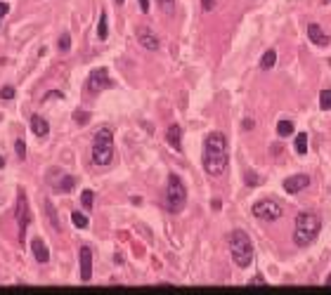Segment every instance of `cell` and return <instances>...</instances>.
Instances as JSON below:
<instances>
[{"instance_id": "6da1fadb", "label": "cell", "mask_w": 331, "mask_h": 295, "mask_svg": "<svg viewBox=\"0 0 331 295\" xmlns=\"http://www.w3.org/2000/svg\"><path fill=\"white\" fill-rule=\"evenodd\" d=\"M230 156H227V137L223 132H208L203 139V170L211 177H223L227 170Z\"/></svg>"}, {"instance_id": "7a4b0ae2", "label": "cell", "mask_w": 331, "mask_h": 295, "mask_svg": "<svg viewBox=\"0 0 331 295\" xmlns=\"http://www.w3.org/2000/svg\"><path fill=\"white\" fill-rule=\"evenodd\" d=\"M320 229H322V220L317 212L300 211L296 215V222H293V243L298 248H308L310 243L320 236Z\"/></svg>"}, {"instance_id": "3957f363", "label": "cell", "mask_w": 331, "mask_h": 295, "mask_svg": "<svg viewBox=\"0 0 331 295\" xmlns=\"http://www.w3.org/2000/svg\"><path fill=\"white\" fill-rule=\"evenodd\" d=\"M227 243H230V253H232V260H235L236 267H251L253 262V255H256V248H253V241H251V236L241 229H235V232H230L227 236Z\"/></svg>"}, {"instance_id": "277c9868", "label": "cell", "mask_w": 331, "mask_h": 295, "mask_svg": "<svg viewBox=\"0 0 331 295\" xmlns=\"http://www.w3.org/2000/svg\"><path fill=\"white\" fill-rule=\"evenodd\" d=\"M116 158L114 149V132L111 127H99L93 139V163L95 166H111Z\"/></svg>"}, {"instance_id": "5b68a950", "label": "cell", "mask_w": 331, "mask_h": 295, "mask_svg": "<svg viewBox=\"0 0 331 295\" xmlns=\"http://www.w3.org/2000/svg\"><path fill=\"white\" fill-rule=\"evenodd\" d=\"M187 206V187L180 179V175L171 172L168 175V187H166V208L168 212H182V208Z\"/></svg>"}, {"instance_id": "8992f818", "label": "cell", "mask_w": 331, "mask_h": 295, "mask_svg": "<svg viewBox=\"0 0 331 295\" xmlns=\"http://www.w3.org/2000/svg\"><path fill=\"white\" fill-rule=\"evenodd\" d=\"M251 212H253V217H258V220H263V222H275L284 215V208L275 199H260L253 203Z\"/></svg>"}, {"instance_id": "52a82bcc", "label": "cell", "mask_w": 331, "mask_h": 295, "mask_svg": "<svg viewBox=\"0 0 331 295\" xmlns=\"http://www.w3.org/2000/svg\"><path fill=\"white\" fill-rule=\"evenodd\" d=\"M17 222H19V241H24L26 236V227L31 222V208H29V199H26V191L19 189L17 191Z\"/></svg>"}, {"instance_id": "ba28073f", "label": "cell", "mask_w": 331, "mask_h": 295, "mask_svg": "<svg viewBox=\"0 0 331 295\" xmlns=\"http://www.w3.org/2000/svg\"><path fill=\"white\" fill-rule=\"evenodd\" d=\"M47 182H50V187L54 191H59V194H64V191H71L76 184V177L74 175H66L62 170H54L50 168L47 170Z\"/></svg>"}, {"instance_id": "9c48e42d", "label": "cell", "mask_w": 331, "mask_h": 295, "mask_svg": "<svg viewBox=\"0 0 331 295\" xmlns=\"http://www.w3.org/2000/svg\"><path fill=\"white\" fill-rule=\"evenodd\" d=\"M114 85V81L109 78V71L104 69V66H99V69H95L93 74L88 76V92H102V90H109Z\"/></svg>"}, {"instance_id": "30bf717a", "label": "cell", "mask_w": 331, "mask_h": 295, "mask_svg": "<svg viewBox=\"0 0 331 295\" xmlns=\"http://www.w3.org/2000/svg\"><path fill=\"white\" fill-rule=\"evenodd\" d=\"M282 187H284L286 194H300L305 187H310V175H305V172L291 175V177L284 179V184H282Z\"/></svg>"}, {"instance_id": "8fae6325", "label": "cell", "mask_w": 331, "mask_h": 295, "mask_svg": "<svg viewBox=\"0 0 331 295\" xmlns=\"http://www.w3.org/2000/svg\"><path fill=\"white\" fill-rule=\"evenodd\" d=\"M138 42L144 47V50H151V52H156V50L161 47L159 36L151 33V29H147V26H140L138 29Z\"/></svg>"}, {"instance_id": "7c38bea8", "label": "cell", "mask_w": 331, "mask_h": 295, "mask_svg": "<svg viewBox=\"0 0 331 295\" xmlns=\"http://www.w3.org/2000/svg\"><path fill=\"white\" fill-rule=\"evenodd\" d=\"M90 276H93V251L83 246L81 248V279L90 281Z\"/></svg>"}, {"instance_id": "4fadbf2b", "label": "cell", "mask_w": 331, "mask_h": 295, "mask_svg": "<svg viewBox=\"0 0 331 295\" xmlns=\"http://www.w3.org/2000/svg\"><path fill=\"white\" fill-rule=\"evenodd\" d=\"M308 38L315 42V45H320V47H327L331 42L329 36L320 29V24H308Z\"/></svg>"}, {"instance_id": "5bb4252c", "label": "cell", "mask_w": 331, "mask_h": 295, "mask_svg": "<svg viewBox=\"0 0 331 295\" xmlns=\"http://www.w3.org/2000/svg\"><path fill=\"white\" fill-rule=\"evenodd\" d=\"M166 142L171 144V149L182 151V127L178 126V123H173V126L168 127V132H166Z\"/></svg>"}, {"instance_id": "9a60e30c", "label": "cell", "mask_w": 331, "mask_h": 295, "mask_svg": "<svg viewBox=\"0 0 331 295\" xmlns=\"http://www.w3.org/2000/svg\"><path fill=\"white\" fill-rule=\"evenodd\" d=\"M31 251H33V257H36V262L45 264L50 260V253H47V246L43 243V239H33L31 241Z\"/></svg>"}, {"instance_id": "2e32d148", "label": "cell", "mask_w": 331, "mask_h": 295, "mask_svg": "<svg viewBox=\"0 0 331 295\" xmlns=\"http://www.w3.org/2000/svg\"><path fill=\"white\" fill-rule=\"evenodd\" d=\"M31 132L36 135V137H45L47 132H50V126H47V121H45L43 116H31Z\"/></svg>"}, {"instance_id": "e0dca14e", "label": "cell", "mask_w": 331, "mask_h": 295, "mask_svg": "<svg viewBox=\"0 0 331 295\" xmlns=\"http://www.w3.org/2000/svg\"><path fill=\"white\" fill-rule=\"evenodd\" d=\"M109 36V21H107V12L99 14V24H97V38L99 41H107Z\"/></svg>"}, {"instance_id": "ac0fdd59", "label": "cell", "mask_w": 331, "mask_h": 295, "mask_svg": "<svg viewBox=\"0 0 331 295\" xmlns=\"http://www.w3.org/2000/svg\"><path fill=\"white\" fill-rule=\"evenodd\" d=\"M277 135L279 137H288V135H293V123L284 118V121H279L277 123Z\"/></svg>"}, {"instance_id": "d6986e66", "label": "cell", "mask_w": 331, "mask_h": 295, "mask_svg": "<svg viewBox=\"0 0 331 295\" xmlns=\"http://www.w3.org/2000/svg\"><path fill=\"white\" fill-rule=\"evenodd\" d=\"M45 211H47V217H50V224H52L54 229L59 232V229H62V224H59V217H57V212H54L52 201H45Z\"/></svg>"}, {"instance_id": "ffe728a7", "label": "cell", "mask_w": 331, "mask_h": 295, "mask_svg": "<svg viewBox=\"0 0 331 295\" xmlns=\"http://www.w3.org/2000/svg\"><path fill=\"white\" fill-rule=\"evenodd\" d=\"M275 62H277V52L275 50H267L265 54H263V59H260V69H272L275 66Z\"/></svg>"}, {"instance_id": "44dd1931", "label": "cell", "mask_w": 331, "mask_h": 295, "mask_svg": "<svg viewBox=\"0 0 331 295\" xmlns=\"http://www.w3.org/2000/svg\"><path fill=\"white\" fill-rule=\"evenodd\" d=\"M296 151H298L300 156L308 154V135H305V132H298V135H296Z\"/></svg>"}, {"instance_id": "7402d4cb", "label": "cell", "mask_w": 331, "mask_h": 295, "mask_svg": "<svg viewBox=\"0 0 331 295\" xmlns=\"http://www.w3.org/2000/svg\"><path fill=\"white\" fill-rule=\"evenodd\" d=\"M320 109L322 111H329L331 109V90H322L320 92Z\"/></svg>"}, {"instance_id": "603a6c76", "label": "cell", "mask_w": 331, "mask_h": 295, "mask_svg": "<svg viewBox=\"0 0 331 295\" xmlns=\"http://www.w3.org/2000/svg\"><path fill=\"white\" fill-rule=\"evenodd\" d=\"M156 5L161 7L163 14H173L175 12V0H156Z\"/></svg>"}, {"instance_id": "cb8c5ba5", "label": "cell", "mask_w": 331, "mask_h": 295, "mask_svg": "<svg viewBox=\"0 0 331 295\" xmlns=\"http://www.w3.org/2000/svg\"><path fill=\"white\" fill-rule=\"evenodd\" d=\"M71 222H74V224H76V227H81V229H86V227H88V217H86V215H83V212H71Z\"/></svg>"}, {"instance_id": "d4e9b609", "label": "cell", "mask_w": 331, "mask_h": 295, "mask_svg": "<svg viewBox=\"0 0 331 295\" xmlns=\"http://www.w3.org/2000/svg\"><path fill=\"white\" fill-rule=\"evenodd\" d=\"M74 118H76V123L78 126H88V121H90V111H74Z\"/></svg>"}, {"instance_id": "484cf974", "label": "cell", "mask_w": 331, "mask_h": 295, "mask_svg": "<svg viewBox=\"0 0 331 295\" xmlns=\"http://www.w3.org/2000/svg\"><path fill=\"white\" fill-rule=\"evenodd\" d=\"M81 203H83V208H86V211L93 208V189H86L83 194H81Z\"/></svg>"}, {"instance_id": "4316f807", "label": "cell", "mask_w": 331, "mask_h": 295, "mask_svg": "<svg viewBox=\"0 0 331 295\" xmlns=\"http://www.w3.org/2000/svg\"><path fill=\"white\" fill-rule=\"evenodd\" d=\"M14 151H17L19 161H24V158H26V144H24V139H17V142H14Z\"/></svg>"}, {"instance_id": "83f0119b", "label": "cell", "mask_w": 331, "mask_h": 295, "mask_svg": "<svg viewBox=\"0 0 331 295\" xmlns=\"http://www.w3.org/2000/svg\"><path fill=\"white\" fill-rule=\"evenodd\" d=\"M12 97H14V87H12V85L0 87V99H12Z\"/></svg>"}, {"instance_id": "f1b7e54d", "label": "cell", "mask_w": 331, "mask_h": 295, "mask_svg": "<svg viewBox=\"0 0 331 295\" xmlns=\"http://www.w3.org/2000/svg\"><path fill=\"white\" fill-rule=\"evenodd\" d=\"M69 47H71V36H69V33H64V36L59 38V50H62V52H66Z\"/></svg>"}, {"instance_id": "f546056e", "label": "cell", "mask_w": 331, "mask_h": 295, "mask_svg": "<svg viewBox=\"0 0 331 295\" xmlns=\"http://www.w3.org/2000/svg\"><path fill=\"white\" fill-rule=\"evenodd\" d=\"M62 92L59 90H50V92H45V97H43V102H47V99H62Z\"/></svg>"}, {"instance_id": "4dcf8cb0", "label": "cell", "mask_w": 331, "mask_h": 295, "mask_svg": "<svg viewBox=\"0 0 331 295\" xmlns=\"http://www.w3.org/2000/svg\"><path fill=\"white\" fill-rule=\"evenodd\" d=\"M201 7H203V12H211L215 7V0H201Z\"/></svg>"}, {"instance_id": "1f68e13d", "label": "cell", "mask_w": 331, "mask_h": 295, "mask_svg": "<svg viewBox=\"0 0 331 295\" xmlns=\"http://www.w3.org/2000/svg\"><path fill=\"white\" fill-rule=\"evenodd\" d=\"M7 12H10V5H7V2H0V19H2Z\"/></svg>"}, {"instance_id": "d6a6232c", "label": "cell", "mask_w": 331, "mask_h": 295, "mask_svg": "<svg viewBox=\"0 0 331 295\" xmlns=\"http://www.w3.org/2000/svg\"><path fill=\"white\" fill-rule=\"evenodd\" d=\"M246 182H248V184H258L256 172H248V175H246Z\"/></svg>"}, {"instance_id": "836d02e7", "label": "cell", "mask_w": 331, "mask_h": 295, "mask_svg": "<svg viewBox=\"0 0 331 295\" xmlns=\"http://www.w3.org/2000/svg\"><path fill=\"white\" fill-rule=\"evenodd\" d=\"M248 284H251V286H258V284H260V286H263V284H265V279H263V276H253Z\"/></svg>"}, {"instance_id": "e575fe53", "label": "cell", "mask_w": 331, "mask_h": 295, "mask_svg": "<svg viewBox=\"0 0 331 295\" xmlns=\"http://www.w3.org/2000/svg\"><path fill=\"white\" fill-rule=\"evenodd\" d=\"M140 10H142V12H149V0H140Z\"/></svg>"}, {"instance_id": "d590c367", "label": "cell", "mask_w": 331, "mask_h": 295, "mask_svg": "<svg viewBox=\"0 0 331 295\" xmlns=\"http://www.w3.org/2000/svg\"><path fill=\"white\" fill-rule=\"evenodd\" d=\"M241 126H244V130H251V127H253V121H251V118H244Z\"/></svg>"}, {"instance_id": "8d00e7d4", "label": "cell", "mask_w": 331, "mask_h": 295, "mask_svg": "<svg viewBox=\"0 0 331 295\" xmlns=\"http://www.w3.org/2000/svg\"><path fill=\"white\" fill-rule=\"evenodd\" d=\"M2 166H5V158L0 156V168H2Z\"/></svg>"}, {"instance_id": "74e56055", "label": "cell", "mask_w": 331, "mask_h": 295, "mask_svg": "<svg viewBox=\"0 0 331 295\" xmlns=\"http://www.w3.org/2000/svg\"><path fill=\"white\" fill-rule=\"evenodd\" d=\"M327 284H329V286H331V274H329V276H327Z\"/></svg>"}, {"instance_id": "f35d334b", "label": "cell", "mask_w": 331, "mask_h": 295, "mask_svg": "<svg viewBox=\"0 0 331 295\" xmlns=\"http://www.w3.org/2000/svg\"><path fill=\"white\" fill-rule=\"evenodd\" d=\"M114 2H116V5H123V0H114Z\"/></svg>"}]
</instances>
